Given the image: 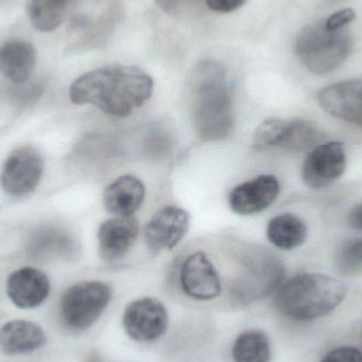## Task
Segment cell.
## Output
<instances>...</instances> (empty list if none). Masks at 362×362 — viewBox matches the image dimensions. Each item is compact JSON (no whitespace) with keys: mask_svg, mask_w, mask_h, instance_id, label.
<instances>
[{"mask_svg":"<svg viewBox=\"0 0 362 362\" xmlns=\"http://www.w3.org/2000/svg\"><path fill=\"white\" fill-rule=\"evenodd\" d=\"M348 223L353 229L362 231V204L354 206L349 213Z\"/></svg>","mask_w":362,"mask_h":362,"instance_id":"obj_28","label":"cell"},{"mask_svg":"<svg viewBox=\"0 0 362 362\" xmlns=\"http://www.w3.org/2000/svg\"><path fill=\"white\" fill-rule=\"evenodd\" d=\"M74 0H32L30 19L38 31L50 32L63 23Z\"/></svg>","mask_w":362,"mask_h":362,"instance_id":"obj_22","label":"cell"},{"mask_svg":"<svg viewBox=\"0 0 362 362\" xmlns=\"http://www.w3.org/2000/svg\"><path fill=\"white\" fill-rule=\"evenodd\" d=\"M6 293L17 308H35L48 298L50 282L48 276L36 268H21L8 276Z\"/></svg>","mask_w":362,"mask_h":362,"instance_id":"obj_16","label":"cell"},{"mask_svg":"<svg viewBox=\"0 0 362 362\" xmlns=\"http://www.w3.org/2000/svg\"><path fill=\"white\" fill-rule=\"evenodd\" d=\"M346 296L344 283L320 274H300L282 283L276 293V310L295 321H312L331 314Z\"/></svg>","mask_w":362,"mask_h":362,"instance_id":"obj_3","label":"cell"},{"mask_svg":"<svg viewBox=\"0 0 362 362\" xmlns=\"http://www.w3.org/2000/svg\"><path fill=\"white\" fill-rule=\"evenodd\" d=\"M180 284L189 297L200 301L214 299L221 291L218 272L202 251L189 255L183 262L180 269Z\"/></svg>","mask_w":362,"mask_h":362,"instance_id":"obj_12","label":"cell"},{"mask_svg":"<svg viewBox=\"0 0 362 362\" xmlns=\"http://www.w3.org/2000/svg\"><path fill=\"white\" fill-rule=\"evenodd\" d=\"M46 334L35 323L14 320L0 329V348L6 355L34 352L46 344Z\"/></svg>","mask_w":362,"mask_h":362,"instance_id":"obj_18","label":"cell"},{"mask_svg":"<svg viewBox=\"0 0 362 362\" xmlns=\"http://www.w3.org/2000/svg\"><path fill=\"white\" fill-rule=\"evenodd\" d=\"M234 362H269L272 348L265 333L249 329L238 336L232 348Z\"/></svg>","mask_w":362,"mask_h":362,"instance_id":"obj_21","label":"cell"},{"mask_svg":"<svg viewBox=\"0 0 362 362\" xmlns=\"http://www.w3.org/2000/svg\"><path fill=\"white\" fill-rule=\"evenodd\" d=\"M44 160L35 148H17L4 163L0 185L8 195L23 197L35 189L42 180Z\"/></svg>","mask_w":362,"mask_h":362,"instance_id":"obj_8","label":"cell"},{"mask_svg":"<svg viewBox=\"0 0 362 362\" xmlns=\"http://www.w3.org/2000/svg\"><path fill=\"white\" fill-rule=\"evenodd\" d=\"M353 38L348 28L332 30L325 19L304 27L296 38V52L310 71L325 74L337 69L352 52Z\"/></svg>","mask_w":362,"mask_h":362,"instance_id":"obj_4","label":"cell"},{"mask_svg":"<svg viewBox=\"0 0 362 362\" xmlns=\"http://www.w3.org/2000/svg\"><path fill=\"white\" fill-rule=\"evenodd\" d=\"M346 167L344 144L327 142L315 148L306 157L302 168V178L310 189H325L341 177Z\"/></svg>","mask_w":362,"mask_h":362,"instance_id":"obj_10","label":"cell"},{"mask_svg":"<svg viewBox=\"0 0 362 362\" xmlns=\"http://www.w3.org/2000/svg\"><path fill=\"white\" fill-rule=\"evenodd\" d=\"M355 16L356 14L352 8H344L325 19V25L332 30L344 29L354 21Z\"/></svg>","mask_w":362,"mask_h":362,"instance_id":"obj_26","label":"cell"},{"mask_svg":"<svg viewBox=\"0 0 362 362\" xmlns=\"http://www.w3.org/2000/svg\"><path fill=\"white\" fill-rule=\"evenodd\" d=\"M335 266L341 276L353 278L362 274V238L341 244L335 255Z\"/></svg>","mask_w":362,"mask_h":362,"instance_id":"obj_23","label":"cell"},{"mask_svg":"<svg viewBox=\"0 0 362 362\" xmlns=\"http://www.w3.org/2000/svg\"><path fill=\"white\" fill-rule=\"evenodd\" d=\"M284 278V264L278 257L268 251H253L245 259L242 274L232 283L230 293L238 303H251L278 291Z\"/></svg>","mask_w":362,"mask_h":362,"instance_id":"obj_5","label":"cell"},{"mask_svg":"<svg viewBox=\"0 0 362 362\" xmlns=\"http://www.w3.org/2000/svg\"><path fill=\"white\" fill-rule=\"evenodd\" d=\"M321 362H362V352L353 346H341L329 351Z\"/></svg>","mask_w":362,"mask_h":362,"instance_id":"obj_25","label":"cell"},{"mask_svg":"<svg viewBox=\"0 0 362 362\" xmlns=\"http://www.w3.org/2000/svg\"><path fill=\"white\" fill-rule=\"evenodd\" d=\"M189 227L187 211L168 206L155 213L146 227V240L151 250H172L185 238Z\"/></svg>","mask_w":362,"mask_h":362,"instance_id":"obj_11","label":"cell"},{"mask_svg":"<svg viewBox=\"0 0 362 362\" xmlns=\"http://www.w3.org/2000/svg\"><path fill=\"white\" fill-rule=\"evenodd\" d=\"M325 135L310 121L301 119H267L253 135L252 146L257 151L279 148L288 152H302L317 146Z\"/></svg>","mask_w":362,"mask_h":362,"instance_id":"obj_7","label":"cell"},{"mask_svg":"<svg viewBox=\"0 0 362 362\" xmlns=\"http://www.w3.org/2000/svg\"><path fill=\"white\" fill-rule=\"evenodd\" d=\"M154 90V81L135 66L115 65L83 74L70 86L76 105L91 104L104 114L127 117L144 105Z\"/></svg>","mask_w":362,"mask_h":362,"instance_id":"obj_1","label":"cell"},{"mask_svg":"<svg viewBox=\"0 0 362 362\" xmlns=\"http://www.w3.org/2000/svg\"><path fill=\"white\" fill-rule=\"evenodd\" d=\"M169 325L165 306L154 298L132 302L123 315V327L129 338L138 342H151L160 338Z\"/></svg>","mask_w":362,"mask_h":362,"instance_id":"obj_9","label":"cell"},{"mask_svg":"<svg viewBox=\"0 0 362 362\" xmlns=\"http://www.w3.org/2000/svg\"><path fill=\"white\" fill-rule=\"evenodd\" d=\"M139 223L132 216H116L104 221L98 230L99 253L105 262L122 259L137 240Z\"/></svg>","mask_w":362,"mask_h":362,"instance_id":"obj_15","label":"cell"},{"mask_svg":"<svg viewBox=\"0 0 362 362\" xmlns=\"http://www.w3.org/2000/svg\"><path fill=\"white\" fill-rule=\"evenodd\" d=\"M35 64V49L30 42L12 40L0 47V72L13 83L27 82Z\"/></svg>","mask_w":362,"mask_h":362,"instance_id":"obj_19","label":"cell"},{"mask_svg":"<svg viewBox=\"0 0 362 362\" xmlns=\"http://www.w3.org/2000/svg\"><path fill=\"white\" fill-rule=\"evenodd\" d=\"M191 88L192 117L198 138L217 142L229 137L234 125L233 107L223 66L210 59L200 62L192 74Z\"/></svg>","mask_w":362,"mask_h":362,"instance_id":"obj_2","label":"cell"},{"mask_svg":"<svg viewBox=\"0 0 362 362\" xmlns=\"http://www.w3.org/2000/svg\"><path fill=\"white\" fill-rule=\"evenodd\" d=\"M146 187L133 175H123L112 181L104 191L103 202L106 210L116 216H132L144 202Z\"/></svg>","mask_w":362,"mask_h":362,"instance_id":"obj_17","label":"cell"},{"mask_svg":"<svg viewBox=\"0 0 362 362\" xmlns=\"http://www.w3.org/2000/svg\"><path fill=\"white\" fill-rule=\"evenodd\" d=\"M112 300V289L99 281L78 283L70 287L62 298L61 310L64 322L69 329H89Z\"/></svg>","mask_w":362,"mask_h":362,"instance_id":"obj_6","label":"cell"},{"mask_svg":"<svg viewBox=\"0 0 362 362\" xmlns=\"http://www.w3.org/2000/svg\"><path fill=\"white\" fill-rule=\"evenodd\" d=\"M248 0H206V6L217 13H230L242 8Z\"/></svg>","mask_w":362,"mask_h":362,"instance_id":"obj_27","label":"cell"},{"mask_svg":"<svg viewBox=\"0 0 362 362\" xmlns=\"http://www.w3.org/2000/svg\"><path fill=\"white\" fill-rule=\"evenodd\" d=\"M280 193V183L274 175H259L232 189L230 208L240 215H251L272 206Z\"/></svg>","mask_w":362,"mask_h":362,"instance_id":"obj_14","label":"cell"},{"mask_svg":"<svg viewBox=\"0 0 362 362\" xmlns=\"http://www.w3.org/2000/svg\"><path fill=\"white\" fill-rule=\"evenodd\" d=\"M155 1L165 13L176 15V16L189 14L199 8L202 2L206 4V0H155Z\"/></svg>","mask_w":362,"mask_h":362,"instance_id":"obj_24","label":"cell"},{"mask_svg":"<svg viewBox=\"0 0 362 362\" xmlns=\"http://www.w3.org/2000/svg\"><path fill=\"white\" fill-rule=\"evenodd\" d=\"M318 100L332 116L362 127V80L329 85L319 93Z\"/></svg>","mask_w":362,"mask_h":362,"instance_id":"obj_13","label":"cell"},{"mask_svg":"<svg viewBox=\"0 0 362 362\" xmlns=\"http://www.w3.org/2000/svg\"><path fill=\"white\" fill-rule=\"evenodd\" d=\"M267 238L274 246L284 250L298 248L308 238V228L299 217L289 213L274 217L267 226Z\"/></svg>","mask_w":362,"mask_h":362,"instance_id":"obj_20","label":"cell"}]
</instances>
